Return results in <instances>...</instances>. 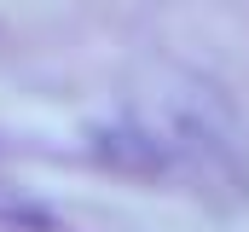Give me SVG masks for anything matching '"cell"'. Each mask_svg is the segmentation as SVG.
Returning <instances> with one entry per match:
<instances>
[{"label": "cell", "instance_id": "1", "mask_svg": "<svg viewBox=\"0 0 249 232\" xmlns=\"http://www.w3.org/2000/svg\"><path fill=\"white\" fill-rule=\"evenodd\" d=\"M116 116L139 134L157 180H180L220 203L249 192V134L232 99L209 76L180 64H151L122 93Z\"/></svg>", "mask_w": 249, "mask_h": 232}]
</instances>
